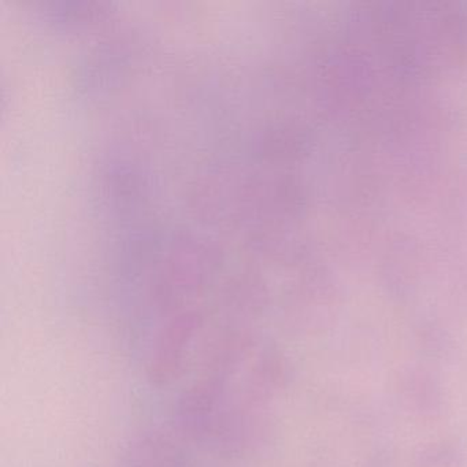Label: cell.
Masks as SVG:
<instances>
[{"label": "cell", "mask_w": 467, "mask_h": 467, "mask_svg": "<svg viewBox=\"0 0 467 467\" xmlns=\"http://www.w3.org/2000/svg\"><path fill=\"white\" fill-rule=\"evenodd\" d=\"M425 467H453L461 462V453L452 445H437L422 453Z\"/></svg>", "instance_id": "6da1fadb"}]
</instances>
